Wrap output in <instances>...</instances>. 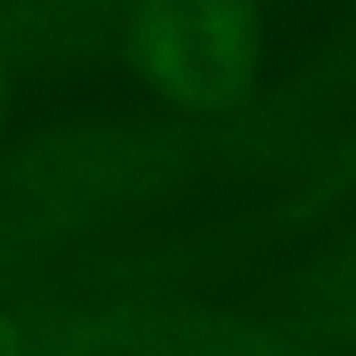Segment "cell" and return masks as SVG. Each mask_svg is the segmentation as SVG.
<instances>
[{
    "label": "cell",
    "mask_w": 356,
    "mask_h": 356,
    "mask_svg": "<svg viewBox=\"0 0 356 356\" xmlns=\"http://www.w3.org/2000/svg\"><path fill=\"white\" fill-rule=\"evenodd\" d=\"M142 54L177 98L218 104L249 63V22L236 0H155L142 22Z\"/></svg>",
    "instance_id": "obj_1"
}]
</instances>
